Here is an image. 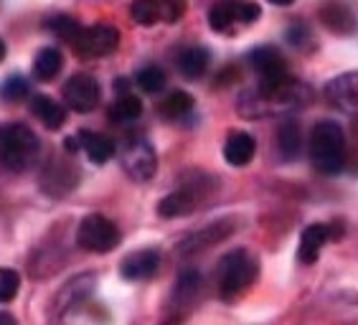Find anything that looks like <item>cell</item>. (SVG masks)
Returning <instances> with one entry per match:
<instances>
[{"label": "cell", "instance_id": "cell-1", "mask_svg": "<svg viewBox=\"0 0 358 325\" xmlns=\"http://www.w3.org/2000/svg\"><path fill=\"white\" fill-rule=\"evenodd\" d=\"M313 102V89L295 76H282L272 82H259L236 97V112L244 120L289 117Z\"/></svg>", "mask_w": 358, "mask_h": 325}, {"label": "cell", "instance_id": "cell-2", "mask_svg": "<svg viewBox=\"0 0 358 325\" xmlns=\"http://www.w3.org/2000/svg\"><path fill=\"white\" fill-rule=\"evenodd\" d=\"M219 191V178L203 171H188L180 178L178 188L173 194L163 196L158 203V214L163 219H180V216H191L199 208H203L208 201L214 198Z\"/></svg>", "mask_w": 358, "mask_h": 325}, {"label": "cell", "instance_id": "cell-3", "mask_svg": "<svg viewBox=\"0 0 358 325\" xmlns=\"http://www.w3.org/2000/svg\"><path fill=\"white\" fill-rule=\"evenodd\" d=\"M259 277V262L247 250H231L221 257L214 270V287L219 300L231 303L241 298Z\"/></svg>", "mask_w": 358, "mask_h": 325}, {"label": "cell", "instance_id": "cell-4", "mask_svg": "<svg viewBox=\"0 0 358 325\" xmlns=\"http://www.w3.org/2000/svg\"><path fill=\"white\" fill-rule=\"evenodd\" d=\"M41 140L23 122H0V171L26 173L38 160Z\"/></svg>", "mask_w": 358, "mask_h": 325}, {"label": "cell", "instance_id": "cell-5", "mask_svg": "<svg viewBox=\"0 0 358 325\" xmlns=\"http://www.w3.org/2000/svg\"><path fill=\"white\" fill-rule=\"evenodd\" d=\"M348 160V143H345L343 127L323 120L310 132V163L320 175H336L343 171Z\"/></svg>", "mask_w": 358, "mask_h": 325}, {"label": "cell", "instance_id": "cell-6", "mask_svg": "<svg viewBox=\"0 0 358 325\" xmlns=\"http://www.w3.org/2000/svg\"><path fill=\"white\" fill-rule=\"evenodd\" d=\"M120 242H122V234H120L117 224L102 214L84 216L79 226H76L79 250L92 252V254H110L112 250H117Z\"/></svg>", "mask_w": 358, "mask_h": 325}, {"label": "cell", "instance_id": "cell-7", "mask_svg": "<svg viewBox=\"0 0 358 325\" xmlns=\"http://www.w3.org/2000/svg\"><path fill=\"white\" fill-rule=\"evenodd\" d=\"M262 6L255 0H216L208 8V28L216 34H231L259 21Z\"/></svg>", "mask_w": 358, "mask_h": 325}, {"label": "cell", "instance_id": "cell-8", "mask_svg": "<svg viewBox=\"0 0 358 325\" xmlns=\"http://www.w3.org/2000/svg\"><path fill=\"white\" fill-rule=\"evenodd\" d=\"M122 171L138 183H148L158 171V155L145 135H130L120 150Z\"/></svg>", "mask_w": 358, "mask_h": 325}, {"label": "cell", "instance_id": "cell-9", "mask_svg": "<svg viewBox=\"0 0 358 325\" xmlns=\"http://www.w3.org/2000/svg\"><path fill=\"white\" fill-rule=\"evenodd\" d=\"M82 171L76 168V163L71 158H51L41 171V191L51 198H64L69 196L76 186H79Z\"/></svg>", "mask_w": 358, "mask_h": 325}, {"label": "cell", "instance_id": "cell-10", "mask_svg": "<svg viewBox=\"0 0 358 325\" xmlns=\"http://www.w3.org/2000/svg\"><path fill=\"white\" fill-rule=\"evenodd\" d=\"M120 46V31L110 23H94L84 26L82 34L76 36L71 49L84 59H102V56L115 54Z\"/></svg>", "mask_w": 358, "mask_h": 325}, {"label": "cell", "instance_id": "cell-11", "mask_svg": "<svg viewBox=\"0 0 358 325\" xmlns=\"http://www.w3.org/2000/svg\"><path fill=\"white\" fill-rule=\"evenodd\" d=\"M62 97L71 112L87 115V112L96 110V104L102 99V89H99V82L94 76L82 71V74H74L66 79V84L62 87Z\"/></svg>", "mask_w": 358, "mask_h": 325}, {"label": "cell", "instance_id": "cell-12", "mask_svg": "<svg viewBox=\"0 0 358 325\" xmlns=\"http://www.w3.org/2000/svg\"><path fill=\"white\" fill-rule=\"evenodd\" d=\"M315 18L333 36H353L358 31V15L345 0H323L315 10Z\"/></svg>", "mask_w": 358, "mask_h": 325}, {"label": "cell", "instance_id": "cell-13", "mask_svg": "<svg viewBox=\"0 0 358 325\" xmlns=\"http://www.w3.org/2000/svg\"><path fill=\"white\" fill-rule=\"evenodd\" d=\"M325 102L348 117H358V71H343L325 84Z\"/></svg>", "mask_w": 358, "mask_h": 325}, {"label": "cell", "instance_id": "cell-14", "mask_svg": "<svg viewBox=\"0 0 358 325\" xmlns=\"http://www.w3.org/2000/svg\"><path fill=\"white\" fill-rule=\"evenodd\" d=\"M343 234V226L341 224H310V226L303 229L300 234V244H297V262L310 267L317 262L320 252L325 250V244L331 239H338Z\"/></svg>", "mask_w": 358, "mask_h": 325}, {"label": "cell", "instance_id": "cell-15", "mask_svg": "<svg viewBox=\"0 0 358 325\" xmlns=\"http://www.w3.org/2000/svg\"><path fill=\"white\" fill-rule=\"evenodd\" d=\"M234 231H236V224L231 222V219H221V222H216V224H208V226L188 234L186 239L176 247V254L178 257H196V254H201V252L211 250L214 244L229 239Z\"/></svg>", "mask_w": 358, "mask_h": 325}, {"label": "cell", "instance_id": "cell-16", "mask_svg": "<svg viewBox=\"0 0 358 325\" xmlns=\"http://www.w3.org/2000/svg\"><path fill=\"white\" fill-rule=\"evenodd\" d=\"M247 62L252 66L262 82H272V79H282L287 74V59L282 56V51L272 46V43H264V46H255V49L247 54Z\"/></svg>", "mask_w": 358, "mask_h": 325}, {"label": "cell", "instance_id": "cell-17", "mask_svg": "<svg viewBox=\"0 0 358 325\" xmlns=\"http://www.w3.org/2000/svg\"><path fill=\"white\" fill-rule=\"evenodd\" d=\"M160 267V252L158 250H138L127 254L120 264V275L127 282H143L150 280Z\"/></svg>", "mask_w": 358, "mask_h": 325}, {"label": "cell", "instance_id": "cell-18", "mask_svg": "<svg viewBox=\"0 0 358 325\" xmlns=\"http://www.w3.org/2000/svg\"><path fill=\"white\" fill-rule=\"evenodd\" d=\"M303 150V127L295 117H285L277 127L275 152L280 163H292Z\"/></svg>", "mask_w": 358, "mask_h": 325}, {"label": "cell", "instance_id": "cell-19", "mask_svg": "<svg viewBox=\"0 0 358 325\" xmlns=\"http://www.w3.org/2000/svg\"><path fill=\"white\" fill-rule=\"evenodd\" d=\"M94 282H96V277L87 272V275H76L74 280H69V282L64 284V290L56 295V310H59V315H64V312H69V310H74V308H79V305L87 303L92 290H94Z\"/></svg>", "mask_w": 358, "mask_h": 325}, {"label": "cell", "instance_id": "cell-20", "mask_svg": "<svg viewBox=\"0 0 358 325\" xmlns=\"http://www.w3.org/2000/svg\"><path fill=\"white\" fill-rule=\"evenodd\" d=\"M257 155V140L255 135H249L244 130H231L224 143V160L231 168H244L249 166Z\"/></svg>", "mask_w": 358, "mask_h": 325}, {"label": "cell", "instance_id": "cell-21", "mask_svg": "<svg viewBox=\"0 0 358 325\" xmlns=\"http://www.w3.org/2000/svg\"><path fill=\"white\" fill-rule=\"evenodd\" d=\"M208 64H211V54H208L206 46H199V43H186L176 51V66H178L180 76L186 79H201V76L208 71Z\"/></svg>", "mask_w": 358, "mask_h": 325}, {"label": "cell", "instance_id": "cell-22", "mask_svg": "<svg viewBox=\"0 0 358 325\" xmlns=\"http://www.w3.org/2000/svg\"><path fill=\"white\" fill-rule=\"evenodd\" d=\"M79 143H82V150L87 152V158H90L94 166H104V163L117 152L115 140H112L110 135H104V132L82 130L79 132Z\"/></svg>", "mask_w": 358, "mask_h": 325}, {"label": "cell", "instance_id": "cell-23", "mask_svg": "<svg viewBox=\"0 0 358 325\" xmlns=\"http://www.w3.org/2000/svg\"><path fill=\"white\" fill-rule=\"evenodd\" d=\"M31 112L48 130H62L64 122H66V107L62 102H56V99L46 97V94H36L31 99Z\"/></svg>", "mask_w": 358, "mask_h": 325}, {"label": "cell", "instance_id": "cell-24", "mask_svg": "<svg viewBox=\"0 0 358 325\" xmlns=\"http://www.w3.org/2000/svg\"><path fill=\"white\" fill-rule=\"evenodd\" d=\"M196 110V99L188 94V92H171L163 102L158 104L160 117L168 120V122H178V120H186L191 112Z\"/></svg>", "mask_w": 358, "mask_h": 325}, {"label": "cell", "instance_id": "cell-25", "mask_svg": "<svg viewBox=\"0 0 358 325\" xmlns=\"http://www.w3.org/2000/svg\"><path fill=\"white\" fill-rule=\"evenodd\" d=\"M64 66V54L56 46H43L34 59V76L38 82H51L54 76H59Z\"/></svg>", "mask_w": 358, "mask_h": 325}, {"label": "cell", "instance_id": "cell-26", "mask_svg": "<svg viewBox=\"0 0 358 325\" xmlns=\"http://www.w3.org/2000/svg\"><path fill=\"white\" fill-rule=\"evenodd\" d=\"M140 115H143V102H140V97H135V94H120V97L112 102L110 112H107L110 122H115V125H130Z\"/></svg>", "mask_w": 358, "mask_h": 325}, {"label": "cell", "instance_id": "cell-27", "mask_svg": "<svg viewBox=\"0 0 358 325\" xmlns=\"http://www.w3.org/2000/svg\"><path fill=\"white\" fill-rule=\"evenodd\" d=\"M82 23L76 21V18H71V15H51L46 21V31H51V34L59 38V41L69 43V46H74L76 36L82 34Z\"/></svg>", "mask_w": 358, "mask_h": 325}, {"label": "cell", "instance_id": "cell-28", "mask_svg": "<svg viewBox=\"0 0 358 325\" xmlns=\"http://www.w3.org/2000/svg\"><path fill=\"white\" fill-rule=\"evenodd\" d=\"M201 292V275L196 270H186L180 272L178 277V284H176V303L183 305V308H188V305L196 303V298H199Z\"/></svg>", "mask_w": 358, "mask_h": 325}, {"label": "cell", "instance_id": "cell-29", "mask_svg": "<svg viewBox=\"0 0 358 325\" xmlns=\"http://www.w3.org/2000/svg\"><path fill=\"white\" fill-rule=\"evenodd\" d=\"M135 84H138L145 94H158V92L166 89L168 76L158 64H148V66H143V69L135 74Z\"/></svg>", "mask_w": 358, "mask_h": 325}, {"label": "cell", "instance_id": "cell-30", "mask_svg": "<svg viewBox=\"0 0 358 325\" xmlns=\"http://www.w3.org/2000/svg\"><path fill=\"white\" fill-rule=\"evenodd\" d=\"M130 18L143 28L158 26V23H163L160 21V3L158 0H132Z\"/></svg>", "mask_w": 358, "mask_h": 325}, {"label": "cell", "instance_id": "cell-31", "mask_svg": "<svg viewBox=\"0 0 358 325\" xmlns=\"http://www.w3.org/2000/svg\"><path fill=\"white\" fill-rule=\"evenodd\" d=\"M285 38H287L289 46H295L297 51H310L313 46H315L310 26H308V23H303V21L289 23L287 31H285Z\"/></svg>", "mask_w": 358, "mask_h": 325}, {"label": "cell", "instance_id": "cell-32", "mask_svg": "<svg viewBox=\"0 0 358 325\" xmlns=\"http://www.w3.org/2000/svg\"><path fill=\"white\" fill-rule=\"evenodd\" d=\"M28 94H31V84L21 74L8 76L6 82L0 84V99H6V102H23L28 99Z\"/></svg>", "mask_w": 358, "mask_h": 325}, {"label": "cell", "instance_id": "cell-33", "mask_svg": "<svg viewBox=\"0 0 358 325\" xmlns=\"http://www.w3.org/2000/svg\"><path fill=\"white\" fill-rule=\"evenodd\" d=\"M18 290H21V275L15 270L0 267V305L10 303L18 295Z\"/></svg>", "mask_w": 358, "mask_h": 325}, {"label": "cell", "instance_id": "cell-34", "mask_svg": "<svg viewBox=\"0 0 358 325\" xmlns=\"http://www.w3.org/2000/svg\"><path fill=\"white\" fill-rule=\"evenodd\" d=\"M160 3V21L163 23H178L186 13V0H158Z\"/></svg>", "mask_w": 358, "mask_h": 325}, {"label": "cell", "instance_id": "cell-35", "mask_svg": "<svg viewBox=\"0 0 358 325\" xmlns=\"http://www.w3.org/2000/svg\"><path fill=\"white\" fill-rule=\"evenodd\" d=\"M0 325H15V318L10 312H0Z\"/></svg>", "mask_w": 358, "mask_h": 325}, {"label": "cell", "instance_id": "cell-36", "mask_svg": "<svg viewBox=\"0 0 358 325\" xmlns=\"http://www.w3.org/2000/svg\"><path fill=\"white\" fill-rule=\"evenodd\" d=\"M269 3H272V6H280V8H287V6H292L295 0H269Z\"/></svg>", "mask_w": 358, "mask_h": 325}, {"label": "cell", "instance_id": "cell-37", "mask_svg": "<svg viewBox=\"0 0 358 325\" xmlns=\"http://www.w3.org/2000/svg\"><path fill=\"white\" fill-rule=\"evenodd\" d=\"M3 59H6V41L0 38V64H3Z\"/></svg>", "mask_w": 358, "mask_h": 325}]
</instances>
